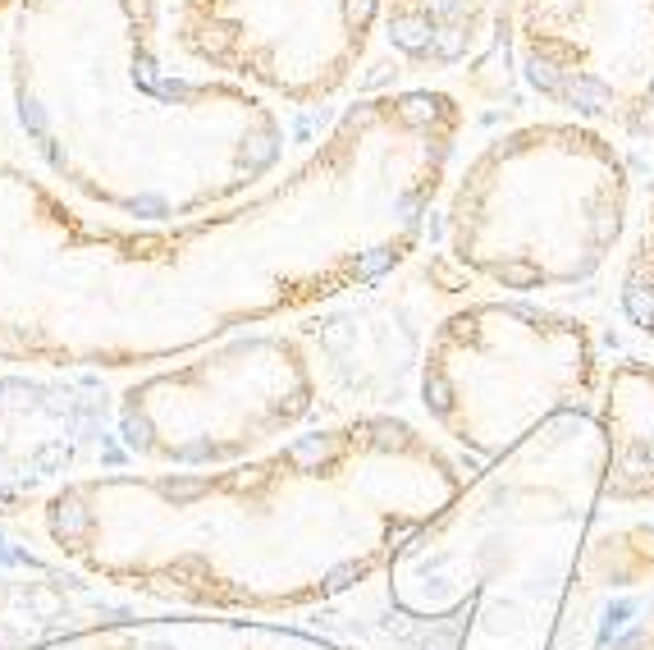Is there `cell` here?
I'll return each mask as SVG.
<instances>
[{
    "mask_svg": "<svg viewBox=\"0 0 654 650\" xmlns=\"http://www.w3.org/2000/svg\"><path fill=\"white\" fill-rule=\"evenodd\" d=\"M444 257L504 298H568L618 275L636 225L622 138L577 115L481 142L440 197Z\"/></svg>",
    "mask_w": 654,
    "mask_h": 650,
    "instance_id": "obj_4",
    "label": "cell"
},
{
    "mask_svg": "<svg viewBox=\"0 0 654 650\" xmlns=\"http://www.w3.org/2000/svg\"><path fill=\"white\" fill-rule=\"evenodd\" d=\"M604 431L595 408L563 412L531 440L467 477L385 568L403 614L440 623L481 596L558 605L600 518Z\"/></svg>",
    "mask_w": 654,
    "mask_h": 650,
    "instance_id": "obj_5",
    "label": "cell"
},
{
    "mask_svg": "<svg viewBox=\"0 0 654 650\" xmlns=\"http://www.w3.org/2000/svg\"><path fill=\"white\" fill-rule=\"evenodd\" d=\"M430 426L362 412L215 472H101L55 486L42 531L106 586L193 614L284 618L380 577L467 486Z\"/></svg>",
    "mask_w": 654,
    "mask_h": 650,
    "instance_id": "obj_2",
    "label": "cell"
},
{
    "mask_svg": "<svg viewBox=\"0 0 654 650\" xmlns=\"http://www.w3.org/2000/svg\"><path fill=\"white\" fill-rule=\"evenodd\" d=\"M316 403L307 339L257 325L124 385L119 440L151 472H215L307 431Z\"/></svg>",
    "mask_w": 654,
    "mask_h": 650,
    "instance_id": "obj_7",
    "label": "cell"
},
{
    "mask_svg": "<svg viewBox=\"0 0 654 650\" xmlns=\"http://www.w3.org/2000/svg\"><path fill=\"white\" fill-rule=\"evenodd\" d=\"M462 124L444 87L376 92L257 193L174 225H110L0 161V362L156 371L371 289L421 248Z\"/></svg>",
    "mask_w": 654,
    "mask_h": 650,
    "instance_id": "obj_1",
    "label": "cell"
},
{
    "mask_svg": "<svg viewBox=\"0 0 654 650\" xmlns=\"http://www.w3.org/2000/svg\"><path fill=\"white\" fill-rule=\"evenodd\" d=\"M5 69L33 161L87 211L174 225L284 165L275 101L188 65L161 0H14Z\"/></svg>",
    "mask_w": 654,
    "mask_h": 650,
    "instance_id": "obj_3",
    "label": "cell"
},
{
    "mask_svg": "<svg viewBox=\"0 0 654 650\" xmlns=\"http://www.w3.org/2000/svg\"><path fill=\"white\" fill-rule=\"evenodd\" d=\"M600 385V344L581 316L504 293L444 312L417 362L426 426L476 463L504 458L563 412H590Z\"/></svg>",
    "mask_w": 654,
    "mask_h": 650,
    "instance_id": "obj_6",
    "label": "cell"
},
{
    "mask_svg": "<svg viewBox=\"0 0 654 650\" xmlns=\"http://www.w3.org/2000/svg\"><path fill=\"white\" fill-rule=\"evenodd\" d=\"M613 298L627 335L641 344V358H654V193L636 211L632 239L613 275Z\"/></svg>",
    "mask_w": 654,
    "mask_h": 650,
    "instance_id": "obj_13",
    "label": "cell"
},
{
    "mask_svg": "<svg viewBox=\"0 0 654 650\" xmlns=\"http://www.w3.org/2000/svg\"><path fill=\"white\" fill-rule=\"evenodd\" d=\"M499 23L540 101L654 142V0H504Z\"/></svg>",
    "mask_w": 654,
    "mask_h": 650,
    "instance_id": "obj_9",
    "label": "cell"
},
{
    "mask_svg": "<svg viewBox=\"0 0 654 650\" xmlns=\"http://www.w3.org/2000/svg\"><path fill=\"white\" fill-rule=\"evenodd\" d=\"M42 650H344L311 632L261 623V618H225V614H174V618H138L110 623L78 637L51 641Z\"/></svg>",
    "mask_w": 654,
    "mask_h": 650,
    "instance_id": "obj_11",
    "label": "cell"
},
{
    "mask_svg": "<svg viewBox=\"0 0 654 650\" xmlns=\"http://www.w3.org/2000/svg\"><path fill=\"white\" fill-rule=\"evenodd\" d=\"M504 0H385V37L412 69L440 74L485 42Z\"/></svg>",
    "mask_w": 654,
    "mask_h": 650,
    "instance_id": "obj_12",
    "label": "cell"
},
{
    "mask_svg": "<svg viewBox=\"0 0 654 650\" xmlns=\"http://www.w3.org/2000/svg\"><path fill=\"white\" fill-rule=\"evenodd\" d=\"M595 417L604 431L600 509L654 518V358L604 367Z\"/></svg>",
    "mask_w": 654,
    "mask_h": 650,
    "instance_id": "obj_10",
    "label": "cell"
},
{
    "mask_svg": "<svg viewBox=\"0 0 654 650\" xmlns=\"http://www.w3.org/2000/svg\"><path fill=\"white\" fill-rule=\"evenodd\" d=\"M385 33V0H174L170 46L188 65L311 110L344 97Z\"/></svg>",
    "mask_w": 654,
    "mask_h": 650,
    "instance_id": "obj_8",
    "label": "cell"
}]
</instances>
